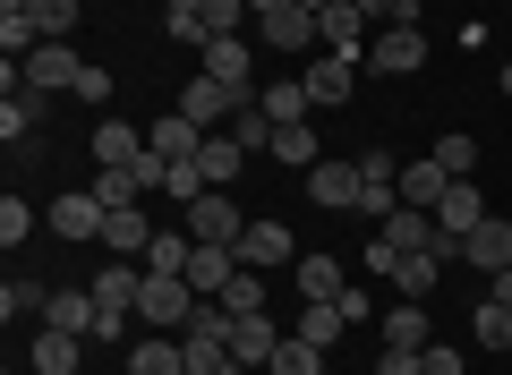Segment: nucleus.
Returning a JSON list of instances; mask_svg holds the SVG:
<instances>
[{"label": "nucleus", "instance_id": "1", "mask_svg": "<svg viewBox=\"0 0 512 375\" xmlns=\"http://www.w3.org/2000/svg\"><path fill=\"white\" fill-rule=\"evenodd\" d=\"M197 307H205V299L188 290V273H146V282H137V324H154V333L188 324Z\"/></svg>", "mask_w": 512, "mask_h": 375}, {"label": "nucleus", "instance_id": "2", "mask_svg": "<svg viewBox=\"0 0 512 375\" xmlns=\"http://www.w3.org/2000/svg\"><path fill=\"white\" fill-rule=\"evenodd\" d=\"M256 43H265V52H325L316 9H299V0H265V9H256Z\"/></svg>", "mask_w": 512, "mask_h": 375}, {"label": "nucleus", "instance_id": "3", "mask_svg": "<svg viewBox=\"0 0 512 375\" xmlns=\"http://www.w3.org/2000/svg\"><path fill=\"white\" fill-rule=\"evenodd\" d=\"M137 282H146V273L120 265V256L94 273V307H103V333H94V341H111V333H128V324H137Z\"/></svg>", "mask_w": 512, "mask_h": 375}, {"label": "nucleus", "instance_id": "4", "mask_svg": "<svg viewBox=\"0 0 512 375\" xmlns=\"http://www.w3.org/2000/svg\"><path fill=\"white\" fill-rule=\"evenodd\" d=\"M239 231H248V214L231 205V188H205V197L188 205V239H197V248H239Z\"/></svg>", "mask_w": 512, "mask_h": 375}, {"label": "nucleus", "instance_id": "5", "mask_svg": "<svg viewBox=\"0 0 512 375\" xmlns=\"http://www.w3.org/2000/svg\"><path fill=\"white\" fill-rule=\"evenodd\" d=\"M350 77H359V60H350V52H316L308 69H299V86H308L316 111H333V103H350Z\"/></svg>", "mask_w": 512, "mask_h": 375}, {"label": "nucleus", "instance_id": "6", "mask_svg": "<svg viewBox=\"0 0 512 375\" xmlns=\"http://www.w3.org/2000/svg\"><path fill=\"white\" fill-rule=\"evenodd\" d=\"M43 222H52L60 239H103V222H111V205L94 197V188H69V197H52V214H43Z\"/></svg>", "mask_w": 512, "mask_h": 375}, {"label": "nucleus", "instance_id": "7", "mask_svg": "<svg viewBox=\"0 0 512 375\" xmlns=\"http://www.w3.org/2000/svg\"><path fill=\"white\" fill-rule=\"evenodd\" d=\"M367 69H384V77L427 69V35H419V26H384V35L367 43Z\"/></svg>", "mask_w": 512, "mask_h": 375}, {"label": "nucleus", "instance_id": "8", "mask_svg": "<svg viewBox=\"0 0 512 375\" xmlns=\"http://www.w3.org/2000/svg\"><path fill=\"white\" fill-rule=\"evenodd\" d=\"M18 69H26V86H35V94H77L86 60H77L69 43H43V52H35V60H18Z\"/></svg>", "mask_w": 512, "mask_h": 375}, {"label": "nucleus", "instance_id": "9", "mask_svg": "<svg viewBox=\"0 0 512 375\" xmlns=\"http://www.w3.org/2000/svg\"><path fill=\"white\" fill-rule=\"evenodd\" d=\"M171 111H188V120H197L205 137H214V128H231V111H239V103H231V86H222V77H188Z\"/></svg>", "mask_w": 512, "mask_h": 375}, {"label": "nucleus", "instance_id": "10", "mask_svg": "<svg viewBox=\"0 0 512 375\" xmlns=\"http://www.w3.org/2000/svg\"><path fill=\"white\" fill-rule=\"evenodd\" d=\"M205 77H222L231 86V103H256V60H248V43H205Z\"/></svg>", "mask_w": 512, "mask_h": 375}, {"label": "nucleus", "instance_id": "11", "mask_svg": "<svg viewBox=\"0 0 512 375\" xmlns=\"http://www.w3.org/2000/svg\"><path fill=\"white\" fill-rule=\"evenodd\" d=\"M291 222H248L239 231V265H256V273H274V265H291Z\"/></svg>", "mask_w": 512, "mask_h": 375}, {"label": "nucleus", "instance_id": "12", "mask_svg": "<svg viewBox=\"0 0 512 375\" xmlns=\"http://www.w3.org/2000/svg\"><path fill=\"white\" fill-rule=\"evenodd\" d=\"M367 26H376V18H367L359 0H333L325 18H316V35H325V52H350V60H359V52H367Z\"/></svg>", "mask_w": 512, "mask_h": 375}, {"label": "nucleus", "instance_id": "13", "mask_svg": "<svg viewBox=\"0 0 512 375\" xmlns=\"http://www.w3.org/2000/svg\"><path fill=\"white\" fill-rule=\"evenodd\" d=\"M478 222H487V197H478L470 179H453V188L436 197V231H444V239H470Z\"/></svg>", "mask_w": 512, "mask_h": 375}, {"label": "nucleus", "instance_id": "14", "mask_svg": "<svg viewBox=\"0 0 512 375\" xmlns=\"http://www.w3.org/2000/svg\"><path fill=\"white\" fill-rule=\"evenodd\" d=\"M282 350V333H274V316H231V367H256L265 375V358Z\"/></svg>", "mask_w": 512, "mask_h": 375}, {"label": "nucleus", "instance_id": "15", "mask_svg": "<svg viewBox=\"0 0 512 375\" xmlns=\"http://www.w3.org/2000/svg\"><path fill=\"white\" fill-rule=\"evenodd\" d=\"M359 188H367L359 162H316V171H308V197L333 205V214H350V205H359Z\"/></svg>", "mask_w": 512, "mask_h": 375}, {"label": "nucleus", "instance_id": "16", "mask_svg": "<svg viewBox=\"0 0 512 375\" xmlns=\"http://www.w3.org/2000/svg\"><path fill=\"white\" fill-rule=\"evenodd\" d=\"M376 239H384V248H402V256H419V248H436V214H419V205H393V214L376 222Z\"/></svg>", "mask_w": 512, "mask_h": 375}, {"label": "nucleus", "instance_id": "17", "mask_svg": "<svg viewBox=\"0 0 512 375\" xmlns=\"http://www.w3.org/2000/svg\"><path fill=\"white\" fill-rule=\"evenodd\" d=\"M393 188H402V205H419V214H436V197L453 188V171H444V162L427 154V162H402V179H393Z\"/></svg>", "mask_w": 512, "mask_h": 375}, {"label": "nucleus", "instance_id": "18", "mask_svg": "<svg viewBox=\"0 0 512 375\" xmlns=\"http://www.w3.org/2000/svg\"><path fill=\"white\" fill-rule=\"evenodd\" d=\"M43 324H60V333H103V307H94V290H52V307H43Z\"/></svg>", "mask_w": 512, "mask_h": 375}, {"label": "nucleus", "instance_id": "19", "mask_svg": "<svg viewBox=\"0 0 512 375\" xmlns=\"http://www.w3.org/2000/svg\"><path fill=\"white\" fill-rule=\"evenodd\" d=\"M299 341H316V350H333V341L350 333V316H342V299H299V324H291Z\"/></svg>", "mask_w": 512, "mask_h": 375}, {"label": "nucleus", "instance_id": "20", "mask_svg": "<svg viewBox=\"0 0 512 375\" xmlns=\"http://www.w3.org/2000/svg\"><path fill=\"white\" fill-rule=\"evenodd\" d=\"M231 273H239V248H197L188 256V290H197V299H222Z\"/></svg>", "mask_w": 512, "mask_h": 375}, {"label": "nucleus", "instance_id": "21", "mask_svg": "<svg viewBox=\"0 0 512 375\" xmlns=\"http://www.w3.org/2000/svg\"><path fill=\"white\" fill-rule=\"evenodd\" d=\"M461 256H470V265H487V273H504V265H512V222H504V214H487L470 239H461Z\"/></svg>", "mask_w": 512, "mask_h": 375}, {"label": "nucleus", "instance_id": "22", "mask_svg": "<svg viewBox=\"0 0 512 375\" xmlns=\"http://www.w3.org/2000/svg\"><path fill=\"white\" fill-rule=\"evenodd\" d=\"M146 154V137L128 120H94V171H120V162H137Z\"/></svg>", "mask_w": 512, "mask_h": 375}, {"label": "nucleus", "instance_id": "23", "mask_svg": "<svg viewBox=\"0 0 512 375\" xmlns=\"http://www.w3.org/2000/svg\"><path fill=\"white\" fill-rule=\"evenodd\" d=\"M239 162H248V145H239V137H231V128H214V137H205V145H197V171H205V179H214V188H231V179H239Z\"/></svg>", "mask_w": 512, "mask_h": 375}, {"label": "nucleus", "instance_id": "24", "mask_svg": "<svg viewBox=\"0 0 512 375\" xmlns=\"http://www.w3.org/2000/svg\"><path fill=\"white\" fill-rule=\"evenodd\" d=\"M154 154H163V162H197V145H205V128L197 120H188V111H171V120H154Z\"/></svg>", "mask_w": 512, "mask_h": 375}, {"label": "nucleus", "instance_id": "25", "mask_svg": "<svg viewBox=\"0 0 512 375\" xmlns=\"http://www.w3.org/2000/svg\"><path fill=\"white\" fill-rule=\"evenodd\" d=\"M103 248H111V256H146V248H154V222L137 214V205H120V214L103 222Z\"/></svg>", "mask_w": 512, "mask_h": 375}, {"label": "nucleus", "instance_id": "26", "mask_svg": "<svg viewBox=\"0 0 512 375\" xmlns=\"http://www.w3.org/2000/svg\"><path fill=\"white\" fill-rule=\"evenodd\" d=\"M77 341H86V333L43 324V333H35V375H77Z\"/></svg>", "mask_w": 512, "mask_h": 375}, {"label": "nucleus", "instance_id": "27", "mask_svg": "<svg viewBox=\"0 0 512 375\" xmlns=\"http://www.w3.org/2000/svg\"><path fill=\"white\" fill-rule=\"evenodd\" d=\"M256 103H265V120L274 128H291V120H308V86H299V77H282V86H256Z\"/></svg>", "mask_w": 512, "mask_h": 375}, {"label": "nucleus", "instance_id": "28", "mask_svg": "<svg viewBox=\"0 0 512 375\" xmlns=\"http://www.w3.org/2000/svg\"><path fill=\"white\" fill-rule=\"evenodd\" d=\"M436 273H444V256L419 248V256H402V265H393V290H402V299H436Z\"/></svg>", "mask_w": 512, "mask_h": 375}, {"label": "nucleus", "instance_id": "29", "mask_svg": "<svg viewBox=\"0 0 512 375\" xmlns=\"http://www.w3.org/2000/svg\"><path fill=\"white\" fill-rule=\"evenodd\" d=\"M128 375H188V358H180V341H171V333H154V341L128 350Z\"/></svg>", "mask_w": 512, "mask_h": 375}, {"label": "nucleus", "instance_id": "30", "mask_svg": "<svg viewBox=\"0 0 512 375\" xmlns=\"http://www.w3.org/2000/svg\"><path fill=\"white\" fill-rule=\"evenodd\" d=\"M274 162H282V171H316V162H325V154H316V128L308 120L274 128Z\"/></svg>", "mask_w": 512, "mask_h": 375}, {"label": "nucleus", "instance_id": "31", "mask_svg": "<svg viewBox=\"0 0 512 375\" xmlns=\"http://www.w3.org/2000/svg\"><path fill=\"white\" fill-rule=\"evenodd\" d=\"M384 350H427V307L419 299H402L384 316Z\"/></svg>", "mask_w": 512, "mask_h": 375}, {"label": "nucleus", "instance_id": "32", "mask_svg": "<svg viewBox=\"0 0 512 375\" xmlns=\"http://www.w3.org/2000/svg\"><path fill=\"white\" fill-rule=\"evenodd\" d=\"M214 307H222V316H265V273L239 265V273H231V290H222Z\"/></svg>", "mask_w": 512, "mask_h": 375}, {"label": "nucleus", "instance_id": "33", "mask_svg": "<svg viewBox=\"0 0 512 375\" xmlns=\"http://www.w3.org/2000/svg\"><path fill=\"white\" fill-rule=\"evenodd\" d=\"M265 375H325V350H316V341H299V333H282V350L265 358Z\"/></svg>", "mask_w": 512, "mask_h": 375}, {"label": "nucleus", "instance_id": "34", "mask_svg": "<svg viewBox=\"0 0 512 375\" xmlns=\"http://www.w3.org/2000/svg\"><path fill=\"white\" fill-rule=\"evenodd\" d=\"M188 256H197L188 222H180V231H154V248H146V273H188Z\"/></svg>", "mask_w": 512, "mask_h": 375}, {"label": "nucleus", "instance_id": "35", "mask_svg": "<svg viewBox=\"0 0 512 375\" xmlns=\"http://www.w3.org/2000/svg\"><path fill=\"white\" fill-rule=\"evenodd\" d=\"M342 265H333V256H299V299H342Z\"/></svg>", "mask_w": 512, "mask_h": 375}, {"label": "nucleus", "instance_id": "36", "mask_svg": "<svg viewBox=\"0 0 512 375\" xmlns=\"http://www.w3.org/2000/svg\"><path fill=\"white\" fill-rule=\"evenodd\" d=\"M94 197H103L111 214H120V205H137V197H146V179H137V162H120V171H94Z\"/></svg>", "mask_w": 512, "mask_h": 375}, {"label": "nucleus", "instance_id": "37", "mask_svg": "<svg viewBox=\"0 0 512 375\" xmlns=\"http://www.w3.org/2000/svg\"><path fill=\"white\" fill-rule=\"evenodd\" d=\"M239 26H256V9H248V0H205V43H231Z\"/></svg>", "mask_w": 512, "mask_h": 375}, {"label": "nucleus", "instance_id": "38", "mask_svg": "<svg viewBox=\"0 0 512 375\" xmlns=\"http://www.w3.org/2000/svg\"><path fill=\"white\" fill-rule=\"evenodd\" d=\"M26 18H35V35H43V43H69V26H77V0H26Z\"/></svg>", "mask_w": 512, "mask_h": 375}, {"label": "nucleus", "instance_id": "39", "mask_svg": "<svg viewBox=\"0 0 512 375\" xmlns=\"http://www.w3.org/2000/svg\"><path fill=\"white\" fill-rule=\"evenodd\" d=\"M35 120H43V94H35V86H18L9 103H0V137H9V145H18V137H26Z\"/></svg>", "mask_w": 512, "mask_h": 375}, {"label": "nucleus", "instance_id": "40", "mask_svg": "<svg viewBox=\"0 0 512 375\" xmlns=\"http://www.w3.org/2000/svg\"><path fill=\"white\" fill-rule=\"evenodd\" d=\"M231 137L248 145V154H274V120H265V103H239L231 111Z\"/></svg>", "mask_w": 512, "mask_h": 375}, {"label": "nucleus", "instance_id": "41", "mask_svg": "<svg viewBox=\"0 0 512 375\" xmlns=\"http://www.w3.org/2000/svg\"><path fill=\"white\" fill-rule=\"evenodd\" d=\"M470 341H478V350H512V307H478V316H470Z\"/></svg>", "mask_w": 512, "mask_h": 375}, {"label": "nucleus", "instance_id": "42", "mask_svg": "<svg viewBox=\"0 0 512 375\" xmlns=\"http://www.w3.org/2000/svg\"><path fill=\"white\" fill-rule=\"evenodd\" d=\"M43 307H52V290H43V282H26V273H18L9 290H0V316H9V324H18V316H43Z\"/></svg>", "mask_w": 512, "mask_h": 375}, {"label": "nucleus", "instance_id": "43", "mask_svg": "<svg viewBox=\"0 0 512 375\" xmlns=\"http://www.w3.org/2000/svg\"><path fill=\"white\" fill-rule=\"evenodd\" d=\"M0 239H9V256L35 239V205H26V197H0Z\"/></svg>", "mask_w": 512, "mask_h": 375}, {"label": "nucleus", "instance_id": "44", "mask_svg": "<svg viewBox=\"0 0 512 375\" xmlns=\"http://www.w3.org/2000/svg\"><path fill=\"white\" fill-rule=\"evenodd\" d=\"M436 162H444L453 179H470V171H478V137H461V128H453V137H436Z\"/></svg>", "mask_w": 512, "mask_h": 375}, {"label": "nucleus", "instance_id": "45", "mask_svg": "<svg viewBox=\"0 0 512 375\" xmlns=\"http://www.w3.org/2000/svg\"><path fill=\"white\" fill-rule=\"evenodd\" d=\"M359 9H367L376 26H419V18H427V0H359Z\"/></svg>", "mask_w": 512, "mask_h": 375}, {"label": "nucleus", "instance_id": "46", "mask_svg": "<svg viewBox=\"0 0 512 375\" xmlns=\"http://www.w3.org/2000/svg\"><path fill=\"white\" fill-rule=\"evenodd\" d=\"M359 179H367V188H393V179H402V162L384 154V145H367V154H359Z\"/></svg>", "mask_w": 512, "mask_h": 375}, {"label": "nucleus", "instance_id": "47", "mask_svg": "<svg viewBox=\"0 0 512 375\" xmlns=\"http://www.w3.org/2000/svg\"><path fill=\"white\" fill-rule=\"evenodd\" d=\"M419 375H461V350H444V341H427V350H419Z\"/></svg>", "mask_w": 512, "mask_h": 375}, {"label": "nucleus", "instance_id": "48", "mask_svg": "<svg viewBox=\"0 0 512 375\" xmlns=\"http://www.w3.org/2000/svg\"><path fill=\"white\" fill-rule=\"evenodd\" d=\"M77 103H111V69H94V60H86V77H77Z\"/></svg>", "mask_w": 512, "mask_h": 375}, {"label": "nucleus", "instance_id": "49", "mask_svg": "<svg viewBox=\"0 0 512 375\" xmlns=\"http://www.w3.org/2000/svg\"><path fill=\"white\" fill-rule=\"evenodd\" d=\"M376 375H419V350H384V358H376Z\"/></svg>", "mask_w": 512, "mask_h": 375}, {"label": "nucleus", "instance_id": "50", "mask_svg": "<svg viewBox=\"0 0 512 375\" xmlns=\"http://www.w3.org/2000/svg\"><path fill=\"white\" fill-rule=\"evenodd\" d=\"M163 18H205V0H163Z\"/></svg>", "mask_w": 512, "mask_h": 375}, {"label": "nucleus", "instance_id": "51", "mask_svg": "<svg viewBox=\"0 0 512 375\" xmlns=\"http://www.w3.org/2000/svg\"><path fill=\"white\" fill-rule=\"evenodd\" d=\"M495 307H512V265H504V273H495Z\"/></svg>", "mask_w": 512, "mask_h": 375}, {"label": "nucleus", "instance_id": "52", "mask_svg": "<svg viewBox=\"0 0 512 375\" xmlns=\"http://www.w3.org/2000/svg\"><path fill=\"white\" fill-rule=\"evenodd\" d=\"M299 9H316V18H325V9H333V0H299Z\"/></svg>", "mask_w": 512, "mask_h": 375}, {"label": "nucleus", "instance_id": "53", "mask_svg": "<svg viewBox=\"0 0 512 375\" xmlns=\"http://www.w3.org/2000/svg\"><path fill=\"white\" fill-rule=\"evenodd\" d=\"M504 103H512V60H504Z\"/></svg>", "mask_w": 512, "mask_h": 375}, {"label": "nucleus", "instance_id": "54", "mask_svg": "<svg viewBox=\"0 0 512 375\" xmlns=\"http://www.w3.org/2000/svg\"><path fill=\"white\" fill-rule=\"evenodd\" d=\"M231 375H256V367H231Z\"/></svg>", "mask_w": 512, "mask_h": 375}, {"label": "nucleus", "instance_id": "55", "mask_svg": "<svg viewBox=\"0 0 512 375\" xmlns=\"http://www.w3.org/2000/svg\"><path fill=\"white\" fill-rule=\"evenodd\" d=\"M248 9H256V0H248Z\"/></svg>", "mask_w": 512, "mask_h": 375}, {"label": "nucleus", "instance_id": "56", "mask_svg": "<svg viewBox=\"0 0 512 375\" xmlns=\"http://www.w3.org/2000/svg\"><path fill=\"white\" fill-rule=\"evenodd\" d=\"M325 375H333V367H325Z\"/></svg>", "mask_w": 512, "mask_h": 375}]
</instances>
